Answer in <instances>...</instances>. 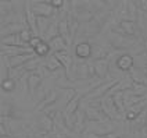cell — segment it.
<instances>
[{
    "label": "cell",
    "mask_w": 147,
    "mask_h": 138,
    "mask_svg": "<svg viewBox=\"0 0 147 138\" xmlns=\"http://www.w3.org/2000/svg\"><path fill=\"white\" fill-rule=\"evenodd\" d=\"M18 36H20V39H21V42H24V43H26L28 45V42L31 41V38L33 36V33L28 29V28H25V29H22L21 32L18 33Z\"/></svg>",
    "instance_id": "31"
},
{
    "label": "cell",
    "mask_w": 147,
    "mask_h": 138,
    "mask_svg": "<svg viewBox=\"0 0 147 138\" xmlns=\"http://www.w3.org/2000/svg\"><path fill=\"white\" fill-rule=\"evenodd\" d=\"M146 120H147V110H142L139 114H138V117L132 122V126H133V128L135 131H140L142 128H144L146 127Z\"/></svg>",
    "instance_id": "22"
},
{
    "label": "cell",
    "mask_w": 147,
    "mask_h": 138,
    "mask_svg": "<svg viewBox=\"0 0 147 138\" xmlns=\"http://www.w3.org/2000/svg\"><path fill=\"white\" fill-rule=\"evenodd\" d=\"M58 96H60V91L58 89H50L49 92L46 94V96L39 102V105H36V110H38V112H42V110L50 107L51 105H54V103L57 102Z\"/></svg>",
    "instance_id": "8"
},
{
    "label": "cell",
    "mask_w": 147,
    "mask_h": 138,
    "mask_svg": "<svg viewBox=\"0 0 147 138\" xmlns=\"http://www.w3.org/2000/svg\"><path fill=\"white\" fill-rule=\"evenodd\" d=\"M58 35L64 39L67 45H71V42H69V25H68L67 18H63L58 21Z\"/></svg>",
    "instance_id": "16"
},
{
    "label": "cell",
    "mask_w": 147,
    "mask_h": 138,
    "mask_svg": "<svg viewBox=\"0 0 147 138\" xmlns=\"http://www.w3.org/2000/svg\"><path fill=\"white\" fill-rule=\"evenodd\" d=\"M143 73H144V75H146V78H147V67L144 68V70H143Z\"/></svg>",
    "instance_id": "39"
},
{
    "label": "cell",
    "mask_w": 147,
    "mask_h": 138,
    "mask_svg": "<svg viewBox=\"0 0 147 138\" xmlns=\"http://www.w3.org/2000/svg\"><path fill=\"white\" fill-rule=\"evenodd\" d=\"M56 59H57L58 61H60V64L61 67L64 68V71H65L67 77H69L71 75V67H72V63H74V59L72 56L67 52V50H61V52H56V53H53Z\"/></svg>",
    "instance_id": "7"
},
{
    "label": "cell",
    "mask_w": 147,
    "mask_h": 138,
    "mask_svg": "<svg viewBox=\"0 0 147 138\" xmlns=\"http://www.w3.org/2000/svg\"><path fill=\"white\" fill-rule=\"evenodd\" d=\"M144 128H146V130H147V120H146V127H144Z\"/></svg>",
    "instance_id": "40"
},
{
    "label": "cell",
    "mask_w": 147,
    "mask_h": 138,
    "mask_svg": "<svg viewBox=\"0 0 147 138\" xmlns=\"http://www.w3.org/2000/svg\"><path fill=\"white\" fill-rule=\"evenodd\" d=\"M98 138H119L115 133H107V134H103V135H98Z\"/></svg>",
    "instance_id": "38"
},
{
    "label": "cell",
    "mask_w": 147,
    "mask_h": 138,
    "mask_svg": "<svg viewBox=\"0 0 147 138\" xmlns=\"http://www.w3.org/2000/svg\"><path fill=\"white\" fill-rule=\"evenodd\" d=\"M42 64V60H40V57H36V56H33L31 57L26 63H25L22 67H24V70L26 71L28 74H31V73H35L38 68H39V66Z\"/></svg>",
    "instance_id": "21"
},
{
    "label": "cell",
    "mask_w": 147,
    "mask_h": 138,
    "mask_svg": "<svg viewBox=\"0 0 147 138\" xmlns=\"http://www.w3.org/2000/svg\"><path fill=\"white\" fill-rule=\"evenodd\" d=\"M75 95H76V91L74 89V88H68V89L65 91V100H67V103H68L69 100H72L74 98H75Z\"/></svg>",
    "instance_id": "35"
},
{
    "label": "cell",
    "mask_w": 147,
    "mask_h": 138,
    "mask_svg": "<svg viewBox=\"0 0 147 138\" xmlns=\"http://www.w3.org/2000/svg\"><path fill=\"white\" fill-rule=\"evenodd\" d=\"M33 56H35V55L31 53V55H21V56H16V57H6V59H7L6 68H17V67H21V66H24L25 63Z\"/></svg>",
    "instance_id": "14"
},
{
    "label": "cell",
    "mask_w": 147,
    "mask_h": 138,
    "mask_svg": "<svg viewBox=\"0 0 147 138\" xmlns=\"http://www.w3.org/2000/svg\"><path fill=\"white\" fill-rule=\"evenodd\" d=\"M31 7H32V11L35 13L36 17L50 18L56 13V10H53L47 1H42V0H39V1H31Z\"/></svg>",
    "instance_id": "1"
},
{
    "label": "cell",
    "mask_w": 147,
    "mask_h": 138,
    "mask_svg": "<svg viewBox=\"0 0 147 138\" xmlns=\"http://www.w3.org/2000/svg\"><path fill=\"white\" fill-rule=\"evenodd\" d=\"M75 55L81 60H88L92 56V45L88 41H81L75 46Z\"/></svg>",
    "instance_id": "10"
},
{
    "label": "cell",
    "mask_w": 147,
    "mask_h": 138,
    "mask_svg": "<svg viewBox=\"0 0 147 138\" xmlns=\"http://www.w3.org/2000/svg\"><path fill=\"white\" fill-rule=\"evenodd\" d=\"M3 57H16L21 55H31L33 50L31 48H22V46H1L0 50Z\"/></svg>",
    "instance_id": "6"
},
{
    "label": "cell",
    "mask_w": 147,
    "mask_h": 138,
    "mask_svg": "<svg viewBox=\"0 0 147 138\" xmlns=\"http://www.w3.org/2000/svg\"><path fill=\"white\" fill-rule=\"evenodd\" d=\"M85 113L83 112H76V116L74 117V130L75 133H82L85 130Z\"/></svg>",
    "instance_id": "26"
},
{
    "label": "cell",
    "mask_w": 147,
    "mask_h": 138,
    "mask_svg": "<svg viewBox=\"0 0 147 138\" xmlns=\"http://www.w3.org/2000/svg\"><path fill=\"white\" fill-rule=\"evenodd\" d=\"M47 3H49L50 6H51V8L56 10V11L64 6V0H47Z\"/></svg>",
    "instance_id": "32"
},
{
    "label": "cell",
    "mask_w": 147,
    "mask_h": 138,
    "mask_svg": "<svg viewBox=\"0 0 147 138\" xmlns=\"http://www.w3.org/2000/svg\"><path fill=\"white\" fill-rule=\"evenodd\" d=\"M85 116H86V119L89 120V122H98V123H104L103 120L107 119L104 114L101 113V110L100 109H96V107H92V106H86L85 107ZM108 120V119H107Z\"/></svg>",
    "instance_id": "12"
},
{
    "label": "cell",
    "mask_w": 147,
    "mask_h": 138,
    "mask_svg": "<svg viewBox=\"0 0 147 138\" xmlns=\"http://www.w3.org/2000/svg\"><path fill=\"white\" fill-rule=\"evenodd\" d=\"M110 41H111V46H114L115 49L132 48V46L136 43V39L123 36V35H118V33L113 32V31L110 33Z\"/></svg>",
    "instance_id": "3"
},
{
    "label": "cell",
    "mask_w": 147,
    "mask_h": 138,
    "mask_svg": "<svg viewBox=\"0 0 147 138\" xmlns=\"http://www.w3.org/2000/svg\"><path fill=\"white\" fill-rule=\"evenodd\" d=\"M58 21H60V20H54L53 23H50L47 31H46V33H45L43 38H42L45 42H49V41H51L53 38L58 36Z\"/></svg>",
    "instance_id": "19"
},
{
    "label": "cell",
    "mask_w": 147,
    "mask_h": 138,
    "mask_svg": "<svg viewBox=\"0 0 147 138\" xmlns=\"http://www.w3.org/2000/svg\"><path fill=\"white\" fill-rule=\"evenodd\" d=\"M50 52H51V50H50V48H49V43L45 42V41H42L36 48L33 49V55H35L36 57H40V59L47 57Z\"/></svg>",
    "instance_id": "23"
},
{
    "label": "cell",
    "mask_w": 147,
    "mask_h": 138,
    "mask_svg": "<svg viewBox=\"0 0 147 138\" xmlns=\"http://www.w3.org/2000/svg\"><path fill=\"white\" fill-rule=\"evenodd\" d=\"M86 64H88V74H89V78L92 80L93 77H96V71H94L93 60H92V61H86Z\"/></svg>",
    "instance_id": "34"
},
{
    "label": "cell",
    "mask_w": 147,
    "mask_h": 138,
    "mask_svg": "<svg viewBox=\"0 0 147 138\" xmlns=\"http://www.w3.org/2000/svg\"><path fill=\"white\" fill-rule=\"evenodd\" d=\"M25 28H28V27L21 24L20 21H16V23H11V24L3 25V28L0 29V35L3 38V36H7V35H13V33H20Z\"/></svg>",
    "instance_id": "13"
},
{
    "label": "cell",
    "mask_w": 147,
    "mask_h": 138,
    "mask_svg": "<svg viewBox=\"0 0 147 138\" xmlns=\"http://www.w3.org/2000/svg\"><path fill=\"white\" fill-rule=\"evenodd\" d=\"M7 78V68L4 67V66H0V84L3 80H6Z\"/></svg>",
    "instance_id": "37"
},
{
    "label": "cell",
    "mask_w": 147,
    "mask_h": 138,
    "mask_svg": "<svg viewBox=\"0 0 147 138\" xmlns=\"http://www.w3.org/2000/svg\"><path fill=\"white\" fill-rule=\"evenodd\" d=\"M50 25V18H43V17H38L36 20V27H38V36L43 38V35L46 33L47 28Z\"/></svg>",
    "instance_id": "27"
},
{
    "label": "cell",
    "mask_w": 147,
    "mask_h": 138,
    "mask_svg": "<svg viewBox=\"0 0 147 138\" xmlns=\"http://www.w3.org/2000/svg\"><path fill=\"white\" fill-rule=\"evenodd\" d=\"M115 66L118 70L125 71V73H129L132 68L135 67V61H133V56L129 53H122L121 56L115 60Z\"/></svg>",
    "instance_id": "9"
},
{
    "label": "cell",
    "mask_w": 147,
    "mask_h": 138,
    "mask_svg": "<svg viewBox=\"0 0 147 138\" xmlns=\"http://www.w3.org/2000/svg\"><path fill=\"white\" fill-rule=\"evenodd\" d=\"M43 66H45V68H46L49 73H54V71H57L60 68H63L61 64H60V61L56 59L54 55H51V56H49V57H45Z\"/></svg>",
    "instance_id": "17"
},
{
    "label": "cell",
    "mask_w": 147,
    "mask_h": 138,
    "mask_svg": "<svg viewBox=\"0 0 147 138\" xmlns=\"http://www.w3.org/2000/svg\"><path fill=\"white\" fill-rule=\"evenodd\" d=\"M108 55H110V48H106L104 45H92V56H90V59H93V61L107 59Z\"/></svg>",
    "instance_id": "15"
},
{
    "label": "cell",
    "mask_w": 147,
    "mask_h": 138,
    "mask_svg": "<svg viewBox=\"0 0 147 138\" xmlns=\"http://www.w3.org/2000/svg\"><path fill=\"white\" fill-rule=\"evenodd\" d=\"M42 78L39 74L36 73H31L28 74V78H26V87H28V92H29V95H31V98H35V95H36V91H38V88H39V85L42 84Z\"/></svg>",
    "instance_id": "11"
},
{
    "label": "cell",
    "mask_w": 147,
    "mask_h": 138,
    "mask_svg": "<svg viewBox=\"0 0 147 138\" xmlns=\"http://www.w3.org/2000/svg\"><path fill=\"white\" fill-rule=\"evenodd\" d=\"M136 6L139 8V11L142 13H147V0H140V1H136Z\"/></svg>",
    "instance_id": "36"
},
{
    "label": "cell",
    "mask_w": 147,
    "mask_h": 138,
    "mask_svg": "<svg viewBox=\"0 0 147 138\" xmlns=\"http://www.w3.org/2000/svg\"><path fill=\"white\" fill-rule=\"evenodd\" d=\"M115 82H117L115 80H111V81H107V82H101L96 88H93L90 92H88V94L85 95V99H86V100H92V99L104 98L107 95V92L110 91V88L114 85Z\"/></svg>",
    "instance_id": "2"
},
{
    "label": "cell",
    "mask_w": 147,
    "mask_h": 138,
    "mask_svg": "<svg viewBox=\"0 0 147 138\" xmlns=\"http://www.w3.org/2000/svg\"><path fill=\"white\" fill-rule=\"evenodd\" d=\"M39 124H40V127L43 128V131H46V133H50V131L53 130V127H54L53 120L50 119L49 116H46V114L42 117V120L39 122Z\"/></svg>",
    "instance_id": "30"
},
{
    "label": "cell",
    "mask_w": 147,
    "mask_h": 138,
    "mask_svg": "<svg viewBox=\"0 0 147 138\" xmlns=\"http://www.w3.org/2000/svg\"><path fill=\"white\" fill-rule=\"evenodd\" d=\"M42 41H43V39H42L40 36H36V35H33L32 38H31V41L28 42V46H29V48L33 50V49L36 48V46H38V45H39Z\"/></svg>",
    "instance_id": "33"
},
{
    "label": "cell",
    "mask_w": 147,
    "mask_h": 138,
    "mask_svg": "<svg viewBox=\"0 0 147 138\" xmlns=\"http://www.w3.org/2000/svg\"><path fill=\"white\" fill-rule=\"evenodd\" d=\"M79 105H81V95H75L72 100H69L68 103L65 105V112L67 114H75L78 112V109H79Z\"/></svg>",
    "instance_id": "25"
},
{
    "label": "cell",
    "mask_w": 147,
    "mask_h": 138,
    "mask_svg": "<svg viewBox=\"0 0 147 138\" xmlns=\"http://www.w3.org/2000/svg\"><path fill=\"white\" fill-rule=\"evenodd\" d=\"M24 17L25 21H26V25H28V29L38 36V27H36V20L38 17L35 16V13L32 11V7H31V1H25L24 3Z\"/></svg>",
    "instance_id": "5"
},
{
    "label": "cell",
    "mask_w": 147,
    "mask_h": 138,
    "mask_svg": "<svg viewBox=\"0 0 147 138\" xmlns=\"http://www.w3.org/2000/svg\"><path fill=\"white\" fill-rule=\"evenodd\" d=\"M47 43H49L50 50H53L54 53H56V52H61V50H67V43L64 42V39H63L60 35L56 36V38H53V39L49 41Z\"/></svg>",
    "instance_id": "20"
},
{
    "label": "cell",
    "mask_w": 147,
    "mask_h": 138,
    "mask_svg": "<svg viewBox=\"0 0 147 138\" xmlns=\"http://www.w3.org/2000/svg\"><path fill=\"white\" fill-rule=\"evenodd\" d=\"M93 66H94L96 77H98L100 80H104V81H111V77H110V61L107 59L96 60V61H93Z\"/></svg>",
    "instance_id": "4"
},
{
    "label": "cell",
    "mask_w": 147,
    "mask_h": 138,
    "mask_svg": "<svg viewBox=\"0 0 147 138\" xmlns=\"http://www.w3.org/2000/svg\"><path fill=\"white\" fill-rule=\"evenodd\" d=\"M118 27L121 28L125 33V36L132 38L136 35V23H132V21H119Z\"/></svg>",
    "instance_id": "18"
},
{
    "label": "cell",
    "mask_w": 147,
    "mask_h": 138,
    "mask_svg": "<svg viewBox=\"0 0 147 138\" xmlns=\"http://www.w3.org/2000/svg\"><path fill=\"white\" fill-rule=\"evenodd\" d=\"M113 102L115 105V109L119 114L125 113V105H123V91H119V92H115L113 95Z\"/></svg>",
    "instance_id": "24"
},
{
    "label": "cell",
    "mask_w": 147,
    "mask_h": 138,
    "mask_svg": "<svg viewBox=\"0 0 147 138\" xmlns=\"http://www.w3.org/2000/svg\"><path fill=\"white\" fill-rule=\"evenodd\" d=\"M138 6L136 1H128V20L126 21H132L135 23L138 20Z\"/></svg>",
    "instance_id": "28"
},
{
    "label": "cell",
    "mask_w": 147,
    "mask_h": 138,
    "mask_svg": "<svg viewBox=\"0 0 147 138\" xmlns=\"http://www.w3.org/2000/svg\"><path fill=\"white\" fill-rule=\"evenodd\" d=\"M0 88H1L3 92H13V91L17 88V81L13 80V78H6V80L1 81Z\"/></svg>",
    "instance_id": "29"
}]
</instances>
